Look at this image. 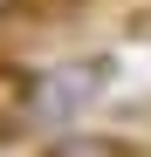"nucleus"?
Returning <instances> with one entry per match:
<instances>
[{
    "label": "nucleus",
    "instance_id": "obj_1",
    "mask_svg": "<svg viewBox=\"0 0 151 157\" xmlns=\"http://www.w3.org/2000/svg\"><path fill=\"white\" fill-rule=\"evenodd\" d=\"M35 96H41V75H28L21 62L0 55V144H14L35 123Z\"/></svg>",
    "mask_w": 151,
    "mask_h": 157
},
{
    "label": "nucleus",
    "instance_id": "obj_2",
    "mask_svg": "<svg viewBox=\"0 0 151 157\" xmlns=\"http://www.w3.org/2000/svg\"><path fill=\"white\" fill-rule=\"evenodd\" d=\"M41 157H131V144L110 130H62L55 144H41Z\"/></svg>",
    "mask_w": 151,
    "mask_h": 157
},
{
    "label": "nucleus",
    "instance_id": "obj_3",
    "mask_svg": "<svg viewBox=\"0 0 151 157\" xmlns=\"http://www.w3.org/2000/svg\"><path fill=\"white\" fill-rule=\"evenodd\" d=\"M21 7H28V0H0V21H14V14H21Z\"/></svg>",
    "mask_w": 151,
    "mask_h": 157
}]
</instances>
